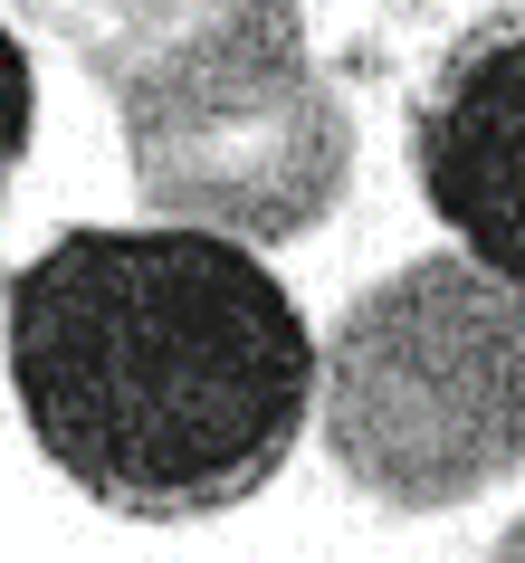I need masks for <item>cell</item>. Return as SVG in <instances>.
<instances>
[{
  "instance_id": "obj_1",
  "label": "cell",
  "mask_w": 525,
  "mask_h": 563,
  "mask_svg": "<svg viewBox=\"0 0 525 563\" xmlns=\"http://www.w3.org/2000/svg\"><path fill=\"white\" fill-rule=\"evenodd\" d=\"M10 391L39 459L134 526H210L267 497L316 411V334L239 239L87 230L0 287Z\"/></svg>"
},
{
  "instance_id": "obj_2",
  "label": "cell",
  "mask_w": 525,
  "mask_h": 563,
  "mask_svg": "<svg viewBox=\"0 0 525 563\" xmlns=\"http://www.w3.org/2000/svg\"><path fill=\"white\" fill-rule=\"evenodd\" d=\"M325 459L373 506L449 516L525 468V287L468 249L392 267L316 354Z\"/></svg>"
},
{
  "instance_id": "obj_3",
  "label": "cell",
  "mask_w": 525,
  "mask_h": 563,
  "mask_svg": "<svg viewBox=\"0 0 525 563\" xmlns=\"http://www.w3.org/2000/svg\"><path fill=\"white\" fill-rule=\"evenodd\" d=\"M58 20L124 134L259 115L316 77L296 0H58Z\"/></svg>"
},
{
  "instance_id": "obj_4",
  "label": "cell",
  "mask_w": 525,
  "mask_h": 563,
  "mask_svg": "<svg viewBox=\"0 0 525 563\" xmlns=\"http://www.w3.org/2000/svg\"><path fill=\"white\" fill-rule=\"evenodd\" d=\"M134 191L163 220L239 249H287V239L325 230L335 201L353 191V106L344 87H287L259 115H220V124H182V134H124Z\"/></svg>"
},
{
  "instance_id": "obj_5",
  "label": "cell",
  "mask_w": 525,
  "mask_h": 563,
  "mask_svg": "<svg viewBox=\"0 0 525 563\" xmlns=\"http://www.w3.org/2000/svg\"><path fill=\"white\" fill-rule=\"evenodd\" d=\"M411 173L459 249L525 287V0L468 20L411 96Z\"/></svg>"
},
{
  "instance_id": "obj_6",
  "label": "cell",
  "mask_w": 525,
  "mask_h": 563,
  "mask_svg": "<svg viewBox=\"0 0 525 563\" xmlns=\"http://www.w3.org/2000/svg\"><path fill=\"white\" fill-rule=\"evenodd\" d=\"M30 124H39L30 48H20V38H10V20H0V201H10V173H20V153H30Z\"/></svg>"
},
{
  "instance_id": "obj_7",
  "label": "cell",
  "mask_w": 525,
  "mask_h": 563,
  "mask_svg": "<svg viewBox=\"0 0 525 563\" xmlns=\"http://www.w3.org/2000/svg\"><path fill=\"white\" fill-rule=\"evenodd\" d=\"M488 563H525V516H516V526H506V534L488 544Z\"/></svg>"
}]
</instances>
